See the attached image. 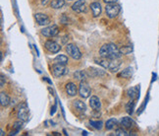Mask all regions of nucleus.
<instances>
[{
	"instance_id": "nucleus-21",
	"label": "nucleus",
	"mask_w": 159,
	"mask_h": 136,
	"mask_svg": "<svg viewBox=\"0 0 159 136\" xmlns=\"http://www.w3.org/2000/svg\"><path fill=\"white\" fill-rule=\"evenodd\" d=\"M64 5H65V0H52L50 2V6L53 9L62 8Z\"/></svg>"
},
{
	"instance_id": "nucleus-4",
	"label": "nucleus",
	"mask_w": 159,
	"mask_h": 136,
	"mask_svg": "<svg viewBox=\"0 0 159 136\" xmlns=\"http://www.w3.org/2000/svg\"><path fill=\"white\" fill-rule=\"evenodd\" d=\"M66 52L68 53L69 56L75 60H79L82 57V53L80 51L79 47L74 44H68L66 46Z\"/></svg>"
},
{
	"instance_id": "nucleus-32",
	"label": "nucleus",
	"mask_w": 159,
	"mask_h": 136,
	"mask_svg": "<svg viewBox=\"0 0 159 136\" xmlns=\"http://www.w3.org/2000/svg\"><path fill=\"white\" fill-rule=\"evenodd\" d=\"M48 1H49V0H41V4L42 5H46L48 3Z\"/></svg>"
},
{
	"instance_id": "nucleus-1",
	"label": "nucleus",
	"mask_w": 159,
	"mask_h": 136,
	"mask_svg": "<svg viewBox=\"0 0 159 136\" xmlns=\"http://www.w3.org/2000/svg\"><path fill=\"white\" fill-rule=\"evenodd\" d=\"M100 57L109 58V59H117L121 57L120 48L114 44H105L103 45L99 49Z\"/></svg>"
},
{
	"instance_id": "nucleus-26",
	"label": "nucleus",
	"mask_w": 159,
	"mask_h": 136,
	"mask_svg": "<svg viewBox=\"0 0 159 136\" xmlns=\"http://www.w3.org/2000/svg\"><path fill=\"white\" fill-rule=\"evenodd\" d=\"M134 100H132V101H130L129 103L127 104V106H126V110H127V113L129 114H133V112H134Z\"/></svg>"
},
{
	"instance_id": "nucleus-31",
	"label": "nucleus",
	"mask_w": 159,
	"mask_h": 136,
	"mask_svg": "<svg viewBox=\"0 0 159 136\" xmlns=\"http://www.w3.org/2000/svg\"><path fill=\"white\" fill-rule=\"evenodd\" d=\"M4 83H5V77L4 75H1V84H0V87H3Z\"/></svg>"
},
{
	"instance_id": "nucleus-11",
	"label": "nucleus",
	"mask_w": 159,
	"mask_h": 136,
	"mask_svg": "<svg viewBox=\"0 0 159 136\" xmlns=\"http://www.w3.org/2000/svg\"><path fill=\"white\" fill-rule=\"evenodd\" d=\"M34 18H35L36 22H38L39 25H40V26H47V25L50 24L49 17L43 13H36L34 15Z\"/></svg>"
},
{
	"instance_id": "nucleus-20",
	"label": "nucleus",
	"mask_w": 159,
	"mask_h": 136,
	"mask_svg": "<svg viewBox=\"0 0 159 136\" xmlns=\"http://www.w3.org/2000/svg\"><path fill=\"white\" fill-rule=\"evenodd\" d=\"M0 104H1L2 107H7L10 104V98L5 92L0 93Z\"/></svg>"
},
{
	"instance_id": "nucleus-29",
	"label": "nucleus",
	"mask_w": 159,
	"mask_h": 136,
	"mask_svg": "<svg viewBox=\"0 0 159 136\" xmlns=\"http://www.w3.org/2000/svg\"><path fill=\"white\" fill-rule=\"evenodd\" d=\"M115 135L117 136H127V135H130L129 133H128L125 129H122V128H118L117 130L115 131Z\"/></svg>"
},
{
	"instance_id": "nucleus-2",
	"label": "nucleus",
	"mask_w": 159,
	"mask_h": 136,
	"mask_svg": "<svg viewBox=\"0 0 159 136\" xmlns=\"http://www.w3.org/2000/svg\"><path fill=\"white\" fill-rule=\"evenodd\" d=\"M94 61L98 65H100L101 67L104 68V69L110 70L112 72L117 71L120 68V66H121V61L119 60V58H117V59H109V58L101 57V58H95Z\"/></svg>"
},
{
	"instance_id": "nucleus-34",
	"label": "nucleus",
	"mask_w": 159,
	"mask_h": 136,
	"mask_svg": "<svg viewBox=\"0 0 159 136\" xmlns=\"http://www.w3.org/2000/svg\"><path fill=\"white\" fill-rule=\"evenodd\" d=\"M69 1H73V0H69Z\"/></svg>"
},
{
	"instance_id": "nucleus-18",
	"label": "nucleus",
	"mask_w": 159,
	"mask_h": 136,
	"mask_svg": "<svg viewBox=\"0 0 159 136\" xmlns=\"http://www.w3.org/2000/svg\"><path fill=\"white\" fill-rule=\"evenodd\" d=\"M88 73L85 71H83V70H78L74 73V78L76 80H78V81H85L88 78Z\"/></svg>"
},
{
	"instance_id": "nucleus-27",
	"label": "nucleus",
	"mask_w": 159,
	"mask_h": 136,
	"mask_svg": "<svg viewBox=\"0 0 159 136\" xmlns=\"http://www.w3.org/2000/svg\"><path fill=\"white\" fill-rule=\"evenodd\" d=\"M133 51V48L132 46H123V47H121L120 48V52L121 54H129L130 52H132Z\"/></svg>"
},
{
	"instance_id": "nucleus-23",
	"label": "nucleus",
	"mask_w": 159,
	"mask_h": 136,
	"mask_svg": "<svg viewBox=\"0 0 159 136\" xmlns=\"http://www.w3.org/2000/svg\"><path fill=\"white\" fill-rule=\"evenodd\" d=\"M138 94H139V87H134V88H131L129 91H128V96H129L132 100L134 99H136L138 97Z\"/></svg>"
},
{
	"instance_id": "nucleus-5",
	"label": "nucleus",
	"mask_w": 159,
	"mask_h": 136,
	"mask_svg": "<svg viewBox=\"0 0 159 136\" xmlns=\"http://www.w3.org/2000/svg\"><path fill=\"white\" fill-rule=\"evenodd\" d=\"M121 7L116 3H112V4H106L105 6V12L106 15L110 19H113V18L117 17L120 13Z\"/></svg>"
},
{
	"instance_id": "nucleus-22",
	"label": "nucleus",
	"mask_w": 159,
	"mask_h": 136,
	"mask_svg": "<svg viewBox=\"0 0 159 136\" xmlns=\"http://www.w3.org/2000/svg\"><path fill=\"white\" fill-rule=\"evenodd\" d=\"M116 123H117L116 119H110L105 122V128L107 129V130H111V129H113L115 127Z\"/></svg>"
},
{
	"instance_id": "nucleus-15",
	"label": "nucleus",
	"mask_w": 159,
	"mask_h": 136,
	"mask_svg": "<svg viewBox=\"0 0 159 136\" xmlns=\"http://www.w3.org/2000/svg\"><path fill=\"white\" fill-rule=\"evenodd\" d=\"M89 7H90L91 12H93V16L94 18L98 17L101 14V10L102 9H101V5H100L99 2H93V3H91Z\"/></svg>"
},
{
	"instance_id": "nucleus-28",
	"label": "nucleus",
	"mask_w": 159,
	"mask_h": 136,
	"mask_svg": "<svg viewBox=\"0 0 159 136\" xmlns=\"http://www.w3.org/2000/svg\"><path fill=\"white\" fill-rule=\"evenodd\" d=\"M89 123H90V125L93 126V127H94L95 129H101L102 128V125H103L102 121H93V120H90Z\"/></svg>"
},
{
	"instance_id": "nucleus-8",
	"label": "nucleus",
	"mask_w": 159,
	"mask_h": 136,
	"mask_svg": "<svg viewBox=\"0 0 159 136\" xmlns=\"http://www.w3.org/2000/svg\"><path fill=\"white\" fill-rule=\"evenodd\" d=\"M17 116L18 119L24 122H27L29 120V109L26 103H23L20 106L19 109H18Z\"/></svg>"
},
{
	"instance_id": "nucleus-17",
	"label": "nucleus",
	"mask_w": 159,
	"mask_h": 136,
	"mask_svg": "<svg viewBox=\"0 0 159 136\" xmlns=\"http://www.w3.org/2000/svg\"><path fill=\"white\" fill-rule=\"evenodd\" d=\"M73 106H74L75 109H78L79 112H85V110H87V104L81 100H75L73 102Z\"/></svg>"
},
{
	"instance_id": "nucleus-13",
	"label": "nucleus",
	"mask_w": 159,
	"mask_h": 136,
	"mask_svg": "<svg viewBox=\"0 0 159 136\" xmlns=\"http://www.w3.org/2000/svg\"><path fill=\"white\" fill-rule=\"evenodd\" d=\"M89 106L95 112H98L101 109V102L98 97L96 96H91L89 99Z\"/></svg>"
},
{
	"instance_id": "nucleus-33",
	"label": "nucleus",
	"mask_w": 159,
	"mask_h": 136,
	"mask_svg": "<svg viewBox=\"0 0 159 136\" xmlns=\"http://www.w3.org/2000/svg\"><path fill=\"white\" fill-rule=\"evenodd\" d=\"M0 132H1V133H0V134H1V136H4V131H3V129H1V130H0Z\"/></svg>"
},
{
	"instance_id": "nucleus-3",
	"label": "nucleus",
	"mask_w": 159,
	"mask_h": 136,
	"mask_svg": "<svg viewBox=\"0 0 159 136\" xmlns=\"http://www.w3.org/2000/svg\"><path fill=\"white\" fill-rule=\"evenodd\" d=\"M68 72H69V69L64 64L54 63L52 65V73H53L54 77L61 78V77L65 76L66 74H68Z\"/></svg>"
},
{
	"instance_id": "nucleus-30",
	"label": "nucleus",
	"mask_w": 159,
	"mask_h": 136,
	"mask_svg": "<svg viewBox=\"0 0 159 136\" xmlns=\"http://www.w3.org/2000/svg\"><path fill=\"white\" fill-rule=\"evenodd\" d=\"M106 4H112V3H116L117 2V0H103Z\"/></svg>"
},
{
	"instance_id": "nucleus-6",
	"label": "nucleus",
	"mask_w": 159,
	"mask_h": 136,
	"mask_svg": "<svg viewBox=\"0 0 159 136\" xmlns=\"http://www.w3.org/2000/svg\"><path fill=\"white\" fill-rule=\"evenodd\" d=\"M79 95L83 99H88L91 95V89L85 81H81L79 85Z\"/></svg>"
},
{
	"instance_id": "nucleus-16",
	"label": "nucleus",
	"mask_w": 159,
	"mask_h": 136,
	"mask_svg": "<svg viewBox=\"0 0 159 136\" xmlns=\"http://www.w3.org/2000/svg\"><path fill=\"white\" fill-rule=\"evenodd\" d=\"M120 122H121V125H123V127L127 128V129H130L134 125V121L131 119V117H128V116L122 117Z\"/></svg>"
},
{
	"instance_id": "nucleus-19",
	"label": "nucleus",
	"mask_w": 159,
	"mask_h": 136,
	"mask_svg": "<svg viewBox=\"0 0 159 136\" xmlns=\"http://www.w3.org/2000/svg\"><path fill=\"white\" fill-rule=\"evenodd\" d=\"M68 62H69L68 56H66L65 54H58L57 56L54 58V63H60V64L66 65Z\"/></svg>"
},
{
	"instance_id": "nucleus-14",
	"label": "nucleus",
	"mask_w": 159,
	"mask_h": 136,
	"mask_svg": "<svg viewBox=\"0 0 159 136\" xmlns=\"http://www.w3.org/2000/svg\"><path fill=\"white\" fill-rule=\"evenodd\" d=\"M65 90H66V93L68 94L69 96L71 97H74L78 94V88L75 83L73 82H69L68 84H66L65 86Z\"/></svg>"
},
{
	"instance_id": "nucleus-7",
	"label": "nucleus",
	"mask_w": 159,
	"mask_h": 136,
	"mask_svg": "<svg viewBox=\"0 0 159 136\" xmlns=\"http://www.w3.org/2000/svg\"><path fill=\"white\" fill-rule=\"evenodd\" d=\"M59 33V29L56 25H52V26L45 27L41 30V35L44 36L45 38H53V36H57Z\"/></svg>"
},
{
	"instance_id": "nucleus-25",
	"label": "nucleus",
	"mask_w": 159,
	"mask_h": 136,
	"mask_svg": "<svg viewBox=\"0 0 159 136\" xmlns=\"http://www.w3.org/2000/svg\"><path fill=\"white\" fill-rule=\"evenodd\" d=\"M24 122V121H23ZM23 122H22V120H20V121H16L15 123H14V129L15 130L14 131H12L11 133H10V135H15V134H17L18 132H19L20 130H21V128L23 127Z\"/></svg>"
},
{
	"instance_id": "nucleus-10",
	"label": "nucleus",
	"mask_w": 159,
	"mask_h": 136,
	"mask_svg": "<svg viewBox=\"0 0 159 136\" xmlns=\"http://www.w3.org/2000/svg\"><path fill=\"white\" fill-rule=\"evenodd\" d=\"M87 73L89 77H93V78H102V77L106 76V72L104 70H101V69L94 68V67L89 68Z\"/></svg>"
},
{
	"instance_id": "nucleus-12",
	"label": "nucleus",
	"mask_w": 159,
	"mask_h": 136,
	"mask_svg": "<svg viewBox=\"0 0 159 136\" xmlns=\"http://www.w3.org/2000/svg\"><path fill=\"white\" fill-rule=\"evenodd\" d=\"M72 10L76 12V13H83L85 11V0H77V1L73 4Z\"/></svg>"
},
{
	"instance_id": "nucleus-9",
	"label": "nucleus",
	"mask_w": 159,
	"mask_h": 136,
	"mask_svg": "<svg viewBox=\"0 0 159 136\" xmlns=\"http://www.w3.org/2000/svg\"><path fill=\"white\" fill-rule=\"evenodd\" d=\"M44 46H45V48L47 49V51L49 52H51V53H57V52L60 51V49H61L60 45H58L56 41H51V40L46 41L45 44H44Z\"/></svg>"
},
{
	"instance_id": "nucleus-24",
	"label": "nucleus",
	"mask_w": 159,
	"mask_h": 136,
	"mask_svg": "<svg viewBox=\"0 0 159 136\" xmlns=\"http://www.w3.org/2000/svg\"><path fill=\"white\" fill-rule=\"evenodd\" d=\"M132 73H133V69L131 67H128L126 68L125 70H123L120 73V77H123V78H130L132 76Z\"/></svg>"
}]
</instances>
